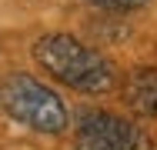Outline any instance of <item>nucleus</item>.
<instances>
[{
    "mask_svg": "<svg viewBox=\"0 0 157 150\" xmlns=\"http://www.w3.org/2000/svg\"><path fill=\"white\" fill-rule=\"evenodd\" d=\"M94 7H100V10H121V13H127V10H137V7H144L147 0H90Z\"/></svg>",
    "mask_w": 157,
    "mask_h": 150,
    "instance_id": "obj_5",
    "label": "nucleus"
},
{
    "mask_svg": "<svg viewBox=\"0 0 157 150\" xmlns=\"http://www.w3.org/2000/svg\"><path fill=\"white\" fill-rule=\"evenodd\" d=\"M124 100L130 103L134 114H140V117H157V70L154 67H140V70L130 73Z\"/></svg>",
    "mask_w": 157,
    "mask_h": 150,
    "instance_id": "obj_4",
    "label": "nucleus"
},
{
    "mask_svg": "<svg viewBox=\"0 0 157 150\" xmlns=\"http://www.w3.org/2000/svg\"><path fill=\"white\" fill-rule=\"evenodd\" d=\"M77 150H151V137L114 114H87L77 123Z\"/></svg>",
    "mask_w": 157,
    "mask_h": 150,
    "instance_id": "obj_3",
    "label": "nucleus"
},
{
    "mask_svg": "<svg viewBox=\"0 0 157 150\" xmlns=\"http://www.w3.org/2000/svg\"><path fill=\"white\" fill-rule=\"evenodd\" d=\"M0 107L13 120L27 123L40 133H60L67 127V107L57 93L44 87L27 73H7L0 77Z\"/></svg>",
    "mask_w": 157,
    "mask_h": 150,
    "instance_id": "obj_2",
    "label": "nucleus"
},
{
    "mask_svg": "<svg viewBox=\"0 0 157 150\" xmlns=\"http://www.w3.org/2000/svg\"><path fill=\"white\" fill-rule=\"evenodd\" d=\"M33 57H37L40 67H47L60 84H67L74 90L100 93V90L110 87V80H114L110 63L100 57L97 50L84 47L80 40H74L67 33H54V37L37 40Z\"/></svg>",
    "mask_w": 157,
    "mask_h": 150,
    "instance_id": "obj_1",
    "label": "nucleus"
}]
</instances>
